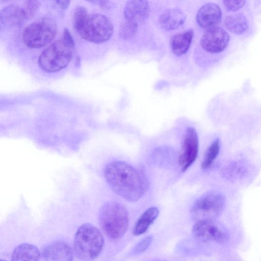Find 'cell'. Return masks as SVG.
Here are the masks:
<instances>
[{
	"label": "cell",
	"instance_id": "cell-23",
	"mask_svg": "<svg viewBox=\"0 0 261 261\" xmlns=\"http://www.w3.org/2000/svg\"><path fill=\"white\" fill-rule=\"evenodd\" d=\"M39 6V3L36 1H28L25 2L24 9L27 17H32L36 13Z\"/></svg>",
	"mask_w": 261,
	"mask_h": 261
},
{
	"label": "cell",
	"instance_id": "cell-25",
	"mask_svg": "<svg viewBox=\"0 0 261 261\" xmlns=\"http://www.w3.org/2000/svg\"><path fill=\"white\" fill-rule=\"evenodd\" d=\"M70 1H56L55 3L62 9H66L69 5Z\"/></svg>",
	"mask_w": 261,
	"mask_h": 261
},
{
	"label": "cell",
	"instance_id": "cell-24",
	"mask_svg": "<svg viewBox=\"0 0 261 261\" xmlns=\"http://www.w3.org/2000/svg\"><path fill=\"white\" fill-rule=\"evenodd\" d=\"M245 1H224L223 5L229 11H235L242 8L245 4Z\"/></svg>",
	"mask_w": 261,
	"mask_h": 261
},
{
	"label": "cell",
	"instance_id": "cell-20",
	"mask_svg": "<svg viewBox=\"0 0 261 261\" xmlns=\"http://www.w3.org/2000/svg\"><path fill=\"white\" fill-rule=\"evenodd\" d=\"M220 149V143L218 139H216L207 149L201 167L203 170L209 169L219 154Z\"/></svg>",
	"mask_w": 261,
	"mask_h": 261
},
{
	"label": "cell",
	"instance_id": "cell-9",
	"mask_svg": "<svg viewBox=\"0 0 261 261\" xmlns=\"http://www.w3.org/2000/svg\"><path fill=\"white\" fill-rule=\"evenodd\" d=\"M199 151V141L196 129L188 127L185 132L178 158L182 172L186 171L195 161Z\"/></svg>",
	"mask_w": 261,
	"mask_h": 261
},
{
	"label": "cell",
	"instance_id": "cell-12",
	"mask_svg": "<svg viewBox=\"0 0 261 261\" xmlns=\"http://www.w3.org/2000/svg\"><path fill=\"white\" fill-rule=\"evenodd\" d=\"M42 255L47 261H72L73 255L70 246L63 241H56L46 246Z\"/></svg>",
	"mask_w": 261,
	"mask_h": 261
},
{
	"label": "cell",
	"instance_id": "cell-18",
	"mask_svg": "<svg viewBox=\"0 0 261 261\" xmlns=\"http://www.w3.org/2000/svg\"><path fill=\"white\" fill-rule=\"evenodd\" d=\"M159 211L156 207L147 208L137 221L133 230L134 235L138 236L144 233L158 217Z\"/></svg>",
	"mask_w": 261,
	"mask_h": 261
},
{
	"label": "cell",
	"instance_id": "cell-21",
	"mask_svg": "<svg viewBox=\"0 0 261 261\" xmlns=\"http://www.w3.org/2000/svg\"><path fill=\"white\" fill-rule=\"evenodd\" d=\"M138 25L134 22L126 20L120 28L119 32L120 38L124 40L132 38L137 32Z\"/></svg>",
	"mask_w": 261,
	"mask_h": 261
},
{
	"label": "cell",
	"instance_id": "cell-4",
	"mask_svg": "<svg viewBox=\"0 0 261 261\" xmlns=\"http://www.w3.org/2000/svg\"><path fill=\"white\" fill-rule=\"evenodd\" d=\"M98 220L105 233L111 239L118 240L127 230L129 217L124 205L118 201H112L102 205Z\"/></svg>",
	"mask_w": 261,
	"mask_h": 261
},
{
	"label": "cell",
	"instance_id": "cell-3",
	"mask_svg": "<svg viewBox=\"0 0 261 261\" xmlns=\"http://www.w3.org/2000/svg\"><path fill=\"white\" fill-rule=\"evenodd\" d=\"M74 47L72 36L65 29L62 38L45 49L39 57L38 63L44 71L53 73L66 68L71 62Z\"/></svg>",
	"mask_w": 261,
	"mask_h": 261
},
{
	"label": "cell",
	"instance_id": "cell-16",
	"mask_svg": "<svg viewBox=\"0 0 261 261\" xmlns=\"http://www.w3.org/2000/svg\"><path fill=\"white\" fill-rule=\"evenodd\" d=\"M193 36L194 31L192 29L174 35L170 39L172 53L177 56L186 54L190 46Z\"/></svg>",
	"mask_w": 261,
	"mask_h": 261
},
{
	"label": "cell",
	"instance_id": "cell-27",
	"mask_svg": "<svg viewBox=\"0 0 261 261\" xmlns=\"http://www.w3.org/2000/svg\"><path fill=\"white\" fill-rule=\"evenodd\" d=\"M0 261H6V260H3V259H0Z\"/></svg>",
	"mask_w": 261,
	"mask_h": 261
},
{
	"label": "cell",
	"instance_id": "cell-8",
	"mask_svg": "<svg viewBox=\"0 0 261 261\" xmlns=\"http://www.w3.org/2000/svg\"><path fill=\"white\" fill-rule=\"evenodd\" d=\"M195 239L203 242L224 243L229 239L228 230L215 220L197 221L192 228Z\"/></svg>",
	"mask_w": 261,
	"mask_h": 261
},
{
	"label": "cell",
	"instance_id": "cell-13",
	"mask_svg": "<svg viewBox=\"0 0 261 261\" xmlns=\"http://www.w3.org/2000/svg\"><path fill=\"white\" fill-rule=\"evenodd\" d=\"M27 18L24 8L17 5H8L0 11V30L19 25Z\"/></svg>",
	"mask_w": 261,
	"mask_h": 261
},
{
	"label": "cell",
	"instance_id": "cell-15",
	"mask_svg": "<svg viewBox=\"0 0 261 261\" xmlns=\"http://www.w3.org/2000/svg\"><path fill=\"white\" fill-rule=\"evenodd\" d=\"M186 20L185 13L179 9L166 10L159 17V23L166 30H173L181 25Z\"/></svg>",
	"mask_w": 261,
	"mask_h": 261
},
{
	"label": "cell",
	"instance_id": "cell-17",
	"mask_svg": "<svg viewBox=\"0 0 261 261\" xmlns=\"http://www.w3.org/2000/svg\"><path fill=\"white\" fill-rule=\"evenodd\" d=\"M40 252L37 247L29 243L20 244L14 249L12 261H39Z\"/></svg>",
	"mask_w": 261,
	"mask_h": 261
},
{
	"label": "cell",
	"instance_id": "cell-1",
	"mask_svg": "<svg viewBox=\"0 0 261 261\" xmlns=\"http://www.w3.org/2000/svg\"><path fill=\"white\" fill-rule=\"evenodd\" d=\"M103 175L112 189L129 202L138 201L148 190V182L145 174L123 161L107 164Z\"/></svg>",
	"mask_w": 261,
	"mask_h": 261
},
{
	"label": "cell",
	"instance_id": "cell-7",
	"mask_svg": "<svg viewBox=\"0 0 261 261\" xmlns=\"http://www.w3.org/2000/svg\"><path fill=\"white\" fill-rule=\"evenodd\" d=\"M224 205L225 198L222 195L216 193H208L194 202L190 213L196 222L215 220L222 212Z\"/></svg>",
	"mask_w": 261,
	"mask_h": 261
},
{
	"label": "cell",
	"instance_id": "cell-2",
	"mask_svg": "<svg viewBox=\"0 0 261 261\" xmlns=\"http://www.w3.org/2000/svg\"><path fill=\"white\" fill-rule=\"evenodd\" d=\"M73 23L79 36L91 42H105L113 33V24L107 17L101 14H89L83 7L79 6L75 9Z\"/></svg>",
	"mask_w": 261,
	"mask_h": 261
},
{
	"label": "cell",
	"instance_id": "cell-26",
	"mask_svg": "<svg viewBox=\"0 0 261 261\" xmlns=\"http://www.w3.org/2000/svg\"><path fill=\"white\" fill-rule=\"evenodd\" d=\"M152 261H163V260H159V259H155V260H152Z\"/></svg>",
	"mask_w": 261,
	"mask_h": 261
},
{
	"label": "cell",
	"instance_id": "cell-5",
	"mask_svg": "<svg viewBox=\"0 0 261 261\" xmlns=\"http://www.w3.org/2000/svg\"><path fill=\"white\" fill-rule=\"evenodd\" d=\"M104 245L103 236L92 224H83L77 229L74 239V251L83 261H91L98 257Z\"/></svg>",
	"mask_w": 261,
	"mask_h": 261
},
{
	"label": "cell",
	"instance_id": "cell-22",
	"mask_svg": "<svg viewBox=\"0 0 261 261\" xmlns=\"http://www.w3.org/2000/svg\"><path fill=\"white\" fill-rule=\"evenodd\" d=\"M152 240V236H148L143 239L135 246L133 253L137 254L145 251L151 244Z\"/></svg>",
	"mask_w": 261,
	"mask_h": 261
},
{
	"label": "cell",
	"instance_id": "cell-14",
	"mask_svg": "<svg viewBox=\"0 0 261 261\" xmlns=\"http://www.w3.org/2000/svg\"><path fill=\"white\" fill-rule=\"evenodd\" d=\"M149 12V5L147 1H130L124 7L123 15L126 21L134 22L138 25L147 19Z\"/></svg>",
	"mask_w": 261,
	"mask_h": 261
},
{
	"label": "cell",
	"instance_id": "cell-19",
	"mask_svg": "<svg viewBox=\"0 0 261 261\" xmlns=\"http://www.w3.org/2000/svg\"><path fill=\"white\" fill-rule=\"evenodd\" d=\"M224 23L228 30L237 34L243 33L248 28L247 19L242 13L233 14L227 16Z\"/></svg>",
	"mask_w": 261,
	"mask_h": 261
},
{
	"label": "cell",
	"instance_id": "cell-11",
	"mask_svg": "<svg viewBox=\"0 0 261 261\" xmlns=\"http://www.w3.org/2000/svg\"><path fill=\"white\" fill-rule=\"evenodd\" d=\"M222 12L218 5L208 3L203 5L198 11L196 15L199 25L204 29L216 27L221 20Z\"/></svg>",
	"mask_w": 261,
	"mask_h": 261
},
{
	"label": "cell",
	"instance_id": "cell-6",
	"mask_svg": "<svg viewBox=\"0 0 261 261\" xmlns=\"http://www.w3.org/2000/svg\"><path fill=\"white\" fill-rule=\"evenodd\" d=\"M57 33L56 21L43 17L29 25L23 31L22 40L30 48L42 47L50 42Z\"/></svg>",
	"mask_w": 261,
	"mask_h": 261
},
{
	"label": "cell",
	"instance_id": "cell-10",
	"mask_svg": "<svg viewBox=\"0 0 261 261\" xmlns=\"http://www.w3.org/2000/svg\"><path fill=\"white\" fill-rule=\"evenodd\" d=\"M230 37L222 28L214 27L208 29L201 39V45L205 51L211 53L221 52L227 47Z\"/></svg>",
	"mask_w": 261,
	"mask_h": 261
}]
</instances>
